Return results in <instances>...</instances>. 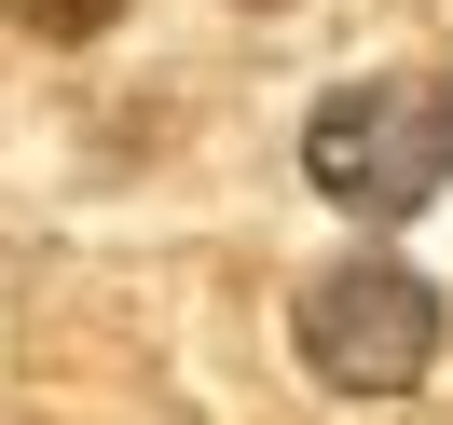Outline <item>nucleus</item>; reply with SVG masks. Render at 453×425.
<instances>
[{
	"instance_id": "f257e3e1",
	"label": "nucleus",
	"mask_w": 453,
	"mask_h": 425,
	"mask_svg": "<svg viewBox=\"0 0 453 425\" xmlns=\"http://www.w3.org/2000/svg\"><path fill=\"white\" fill-rule=\"evenodd\" d=\"M303 178L343 206V220H412V206L453 193V83L440 69H371V83H330L303 124Z\"/></svg>"
},
{
	"instance_id": "20e7f679",
	"label": "nucleus",
	"mask_w": 453,
	"mask_h": 425,
	"mask_svg": "<svg viewBox=\"0 0 453 425\" xmlns=\"http://www.w3.org/2000/svg\"><path fill=\"white\" fill-rule=\"evenodd\" d=\"M248 14H275V0H248Z\"/></svg>"
},
{
	"instance_id": "f03ea898",
	"label": "nucleus",
	"mask_w": 453,
	"mask_h": 425,
	"mask_svg": "<svg viewBox=\"0 0 453 425\" xmlns=\"http://www.w3.org/2000/svg\"><path fill=\"white\" fill-rule=\"evenodd\" d=\"M303 370L343 398H412L426 370H440V288L412 275V261L357 247V261H316L303 275Z\"/></svg>"
},
{
	"instance_id": "7ed1b4c3",
	"label": "nucleus",
	"mask_w": 453,
	"mask_h": 425,
	"mask_svg": "<svg viewBox=\"0 0 453 425\" xmlns=\"http://www.w3.org/2000/svg\"><path fill=\"white\" fill-rule=\"evenodd\" d=\"M0 14H14V28H42V42H96L124 0H0Z\"/></svg>"
}]
</instances>
